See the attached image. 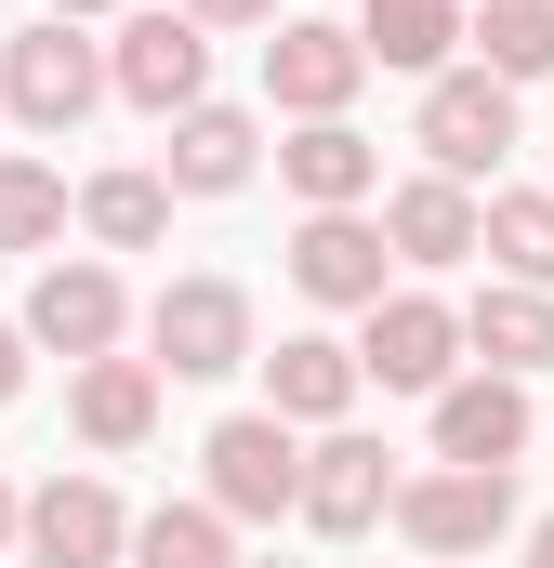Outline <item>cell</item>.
<instances>
[{
  "label": "cell",
  "mask_w": 554,
  "mask_h": 568,
  "mask_svg": "<svg viewBox=\"0 0 554 568\" xmlns=\"http://www.w3.org/2000/svg\"><path fill=\"white\" fill-rule=\"evenodd\" d=\"M383 516L410 529V556L462 568V556H489V542L515 529V463H435V476H397Z\"/></svg>",
  "instance_id": "cell-1"
},
{
  "label": "cell",
  "mask_w": 554,
  "mask_h": 568,
  "mask_svg": "<svg viewBox=\"0 0 554 568\" xmlns=\"http://www.w3.org/2000/svg\"><path fill=\"white\" fill-rule=\"evenodd\" d=\"M0 106H13L27 133H80V120L106 106V53H93L66 13H40V27H13V53H0Z\"/></svg>",
  "instance_id": "cell-2"
},
{
  "label": "cell",
  "mask_w": 554,
  "mask_h": 568,
  "mask_svg": "<svg viewBox=\"0 0 554 568\" xmlns=\"http://www.w3.org/2000/svg\"><path fill=\"white\" fill-rule=\"evenodd\" d=\"M145 371H172V384H225V371H252V291L238 278H172L145 304Z\"/></svg>",
  "instance_id": "cell-3"
},
{
  "label": "cell",
  "mask_w": 554,
  "mask_h": 568,
  "mask_svg": "<svg viewBox=\"0 0 554 568\" xmlns=\"http://www.w3.org/2000/svg\"><path fill=\"white\" fill-rule=\"evenodd\" d=\"M449 371H462V304H435V291H383L370 331H357V384H383V397H435Z\"/></svg>",
  "instance_id": "cell-4"
},
{
  "label": "cell",
  "mask_w": 554,
  "mask_h": 568,
  "mask_svg": "<svg viewBox=\"0 0 554 568\" xmlns=\"http://www.w3.org/2000/svg\"><path fill=\"white\" fill-rule=\"evenodd\" d=\"M422 159H435L449 185L502 172V159H515V93H502L489 67H435V80H422Z\"/></svg>",
  "instance_id": "cell-5"
},
{
  "label": "cell",
  "mask_w": 554,
  "mask_h": 568,
  "mask_svg": "<svg viewBox=\"0 0 554 568\" xmlns=\"http://www.w3.org/2000/svg\"><path fill=\"white\" fill-rule=\"evenodd\" d=\"M106 93H133L145 120H185V106L212 93V27H198V13H133L120 53H106Z\"/></svg>",
  "instance_id": "cell-6"
},
{
  "label": "cell",
  "mask_w": 554,
  "mask_h": 568,
  "mask_svg": "<svg viewBox=\"0 0 554 568\" xmlns=\"http://www.w3.org/2000/svg\"><path fill=\"white\" fill-rule=\"evenodd\" d=\"M383 503H397V449H383V436H317V449H304V489H290V516H304L317 542H357V529H383Z\"/></svg>",
  "instance_id": "cell-7"
},
{
  "label": "cell",
  "mask_w": 554,
  "mask_h": 568,
  "mask_svg": "<svg viewBox=\"0 0 554 568\" xmlns=\"http://www.w3.org/2000/svg\"><path fill=\"white\" fill-rule=\"evenodd\" d=\"M198 463H212V516H225V529H238V516H290V489H304V449H290L277 410H225Z\"/></svg>",
  "instance_id": "cell-8"
},
{
  "label": "cell",
  "mask_w": 554,
  "mask_h": 568,
  "mask_svg": "<svg viewBox=\"0 0 554 568\" xmlns=\"http://www.w3.org/2000/svg\"><path fill=\"white\" fill-rule=\"evenodd\" d=\"M357 27H317V13H277L265 40V106H290V120H343L357 106Z\"/></svg>",
  "instance_id": "cell-9"
},
{
  "label": "cell",
  "mask_w": 554,
  "mask_h": 568,
  "mask_svg": "<svg viewBox=\"0 0 554 568\" xmlns=\"http://www.w3.org/2000/svg\"><path fill=\"white\" fill-rule=\"evenodd\" d=\"M27 344H53V357H120V331H133V291L106 278V265H40L27 291V317H13Z\"/></svg>",
  "instance_id": "cell-10"
},
{
  "label": "cell",
  "mask_w": 554,
  "mask_h": 568,
  "mask_svg": "<svg viewBox=\"0 0 554 568\" xmlns=\"http://www.w3.org/2000/svg\"><path fill=\"white\" fill-rule=\"evenodd\" d=\"M13 542H27L40 568H120L133 516H120V489H106V476H53V489L13 516Z\"/></svg>",
  "instance_id": "cell-11"
},
{
  "label": "cell",
  "mask_w": 554,
  "mask_h": 568,
  "mask_svg": "<svg viewBox=\"0 0 554 568\" xmlns=\"http://www.w3.org/2000/svg\"><path fill=\"white\" fill-rule=\"evenodd\" d=\"M383 265H397V252H383V225H357V212H304V239H290V291H304V304H357V317H370V304H383Z\"/></svg>",
  "instance_id": "cell-12"
},
{
  "label": "cell",
  "mask_w": 554,
  "mask_h": 568,
  "mask_svg": "<svg viewBox=\"0 0 554 568\" xmlns=\"http://www.w3.org/2000/svg\"><path fill=\"white\" fill-rule=\"evenodd\" d=\"M252 159H265L252 106H212V93H198V106L172 120V159H158V185H172V199H238V185H252Z\"/></svg>",
  "instance_id": "cell-13"
},
{
  "label": "cell",
  "mask_w": 554,
  "mask_h": 568,
  "mask_svg": "<svg viewBox=\"0 0 554 568\" xmlns=\"http://www.w3.org/2000/svg\"><path fill=\"white\" fill-rule=\"evenodd\" d=\"M277 172H290V199H304V212H357V199L383 185V145L357 133V120H304V133L277 145Z\"/></svg>",
  "instance_id": "cell-14"
},
{
  "label": "cell",
  "mask_w": 554,
  "mask_h": 568,
  "mask_svg": "<svg viewBox=\"0 0 554 568\" xmlns=\"http://www.w3.org/2000/svg\"><path fill=\"white\" fill-rule=\"evenodd\" d=\"M383 252H397V265H475V185L410 172V185L383 199Z\"/></svg>",
  "instance_id": "cell-15"
},
{
  "label": "cell",
  "mask_w": 554,
  "mask_h": 568,
  "mask_svg": "<svg viewBox=\"0 0 554 568\" xmlns=\"http://www.w3.org/2000/svg\"><path fill=\"white\" fill-rule=\"evenodd\" d=\"M529 449V384L475 371V384H435V463H515Z\"/></svg>",
  "instance_id": "cell-16"
},
{
  "label": "cell",
  "mask_w": 554,
  "mask_h": 568,
  "mask_svg": "<svg viewBox=\"0 0 554 568\" xmlns=\"http://www.w3.org/2000/svg\"><path fill=\"white\" fill-rule=\"evenodd\" d=\"M462 357H489L502 384L554 371V291H515V278H489L475 304H462Z\"/></svg>",
  "instance_id": "cell-17"
},
{
  "label": "cell",
  "mask_w": 554,
  "mask_h": 568,
  "mask_svg": "<svg viewBox=\"0 0 554 568\" xmlns=\"http://www.w3.org/2000/svg\"><path fill=\"white\" fill-rule=\"evenodd\" d=\"M265 384H277V424H343V410H357V344L290 331V344L265 357Z\"/></svg>",
  "instance_id": "cell-18"
},
{
  "label": "cell",
  "mask_w": 554,
  "mask_h": 568,
  "mask_svg": "<svg viewBox=\"0 0 554 568\" xmlns=\"http://www.w3.org/2000/svg\"><path fill=\"white\" fill-rule=\"evenodd\" d=\"M462 53V0H370L357 13V67H410V80H435Z\"/></svg>",
  "instance_id": "cell-19"
},
{
  "label": "cell",
  "mask_w": 554,
  "mask_h": 568,
  "mask_svg": "<svg viewBox=\"0 0 554 568\" xmlns=\"http://www.w3.org/2000/svg\"><path fill=\"white\" fill-rule=\"evenodd\" d=\"M66 410H80L93 449H145V424H158V371H145V357H80V397H66Z\"/></svg>",
  "instance_id": "cell-20"
},
{
  "label": "cell",
  "mask_w": 554,
  "mask_h": 568,
  "mask_svg": "<svg viewBox=\"0 0 554 568\" xmlns=\"http://www.w3.org/2000/svg\"><path fill=\"white\" fill-rule=\"evenodd\" d=\"M462 40H475V67H489L502 93L554 80V0H489V13H462Z\"/></svg>",
  "instance_id": "cell-21"
},
{
  "label": "cell",
  "mask_w": 554,
  "mask_h": 568,
  "mask_svg": "<svg viewBox=\"0 0 554 568\" xmlns=\"http://www.w3.org/2000/svg\"><path fill=\"white\" fill-rule=\"evenodd\" d=\"M475 252H489L515 291H554V199L542 185H502V199L475 212Z\"/></svg>",
  "instance_id": "cell-22"
},
{
  "label": "cell",
  "mask_w": 554,
  "mask_h": 568,
  "mask_svg": "<svg viewBox=\"0 0 554 568\" xmlns=\"http://www.w3.org/2000/svg\"><path fill=\"white\" fill-rule=\"evenodd\" d=\"M80 225H93L106 252H158V239H172V185H158V172H93V185H80Z\"/></svg>",
  "instance_id": "cell-23"
},
{
  "label": "cell",
  "mask_w": 554,
  "mask_h": 568,
  "mask_svg": "<svg viewBox=\"0 0 554 568\" xmlns=\"http://www.w3.org/2000/svg\"><path fill=\"white\" fill-rule=\"evenodd\" d=\"M120 556H133V568H238V542H225L212 503H158V516H133Z\"/></svg>",
  "instance_id": "cell-24"
},
{
  "label": "cell",
  "mask_w": 554,
  "mask_h": 568,
  "mask_svg": "<svg viewBox=\"0 0 554 568\" xmlns=\"http://www.w3.org/2000/svg\"><path fill=\"white\" fill-rule=\"evenodd\" d=\"M53 239H66V172L0 145V252H53Z\"/></svg>",
  "instance_id": "cell-25"
},
{
  "label": "cell",
  "mask_w": 554,
  "mask_h": 568,
  "mask_svg": "<svg viewBox=\"0 0 554 568\" xmlns=\"http://www.w3.org/2000/svg\"><path fill=\"white\" fill-rule=\"evenodd\" d=\"M13 397H27V331L0 317V410H13Z\"/></svg>",
  "instance_id": "cell-26"
},
{
  "label": "cell",
  "mask_w": 554,
  "mask_h": 568,
  "mask_svg": "<svg viewBox=\"0 0 554 568\" xmlns=\"http://www.w3.org/2000/svg\"><path fill=\"white\" fill-rule=\"evenodd\" d=\"M185 13H198V27H265L277 0H185Z\"/></svg>",
  "instance_id": "cell-27"
},
{
  "label": "cell",
  "mask_w": 554,
  "mask_h": 568,
  "mask_svg": "<svg viewBox=\"0 0 554 568\" xmlns=\"http://www.w3.org/2000/svg\"><path fill=\"white\" fill-rule=\"evenodd\" d=\"M529 568H554V516H542V529H529Z\"/></svg>",
  "instance_id": "cell-28"
},
{
  "label": "cell",
  "mask_w": 554,
  "mask_h": 568,
  "mask_svg": "<svg viewBox=\"0 0 554 568\" xmlns=\"http://www.w3.org/2000/svg\"><path fill=\"white\" fill-rule=\"evenodd\" d=\"M53 13H66V27H80V13H120V0H53Z\"/></svg>",
  "instance_id": "cell-29"
},
{
  "label": "cell",
  "mask_w": 554,
  "mask_h": 568,
  "mask_svg": "<svg viewBox=\"0 0 554 568\" xmlns=\"http://www.w3.org/2000/svg\"><path fill=\"white\" fill-rule=\"evenodd\" d=\"M13 516H27V503H13V476H0V542H13Z\"/></svg>",
  "instance_id": "cell-30"
},
{
  "label": "cell",
  "mask_w": 554,
  "mask_h": 568,
  "mask_svg": "<svg viewBox=\"0 0 554 568\" xmlns=\"http://www.w3.org/2000/svg\"><path fill=\"white\" fill-rule=\"evenodd\" d=\"M422 568H435V556H422Z\"/></svg>",
  "instance_id": "cell-31"
},
{
  "label": "cell",
  "mask_w": 554,
  "mask_h": 568,
  "mask_svg": "<svg viewBox=\"0 0 554 568\" xmlns=\"http://www.w3.org/2000/svg\"><path fill=\"white\" fill-rule=\"evenodd\" d=\"M265 568H277V556H265Z\"/></svg>",
  "instance_id": "cell-32"
}]
</instances>
